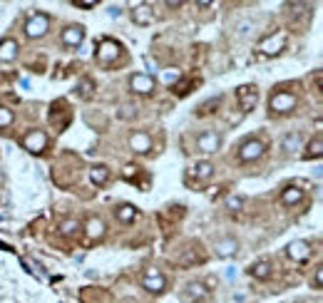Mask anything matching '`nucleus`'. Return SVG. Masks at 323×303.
<instances>
[{
  "mask_svg": "<svg viewBox=\"0 0 323 303\" xmlns=\"http://www.w3.org/2000/svg\"><path fill=\"white\" fill-rule=\"evenodd\" d=\"M25 30H28V35H43L45 30H48V18L45 15H33L30 20H28V25H25Z\"/></svg>",
  "mask_w": 323,
  "mask_h": 303,
  "instance_id": "nucleus-1",
  "label": "nucleus"
},
{
  "mask_svg": "<svg viewBox=\"0 0 323 303\" xmlns=\"http://www.w3.org/2000/svg\"><path fill=\"white\" fill-rule=\"evenodd\" d=\"M271 107H273L276 112H286V109L293 107V97H291V95H276V97L271 100Z\"/></svg>",
  "mask_w": 323,
  "mask_h": 303,
  "instance_id": "nucleus-2",
  "label": "nucleus"
},
{
  "mask_svg": "<svg viewBox=\"0 0 323 303\" xmlns=\"http://www.w3.org/2000/svg\"><path fill=\"white\" fill-rule=\"evenodd\" d=\"M132 87H134L137 92H149V90L154 87V82H152V77H144V75H134V77H132Z\"/></svg>",
  "mask_w": 323,
  "mask_h": 303,
  "instance_id": "nucleus-3",
  "label": "nucleus"
},
{
  "mask_svg": "<svg viewBox=\"0 0 323 303\" xmlns=\"http://www.w3.org/2000/svg\"><path fill=\"white\" fill-rule=\"evenodd\" d=\"M219 147V137L216 134H202L199 137V149L202 152H214Z\"/></svg>",
  "mask_w": 323,
  "mask_h": 303,
  "instance_id": "nucleus-4",
  "label": "nucleus"
},
{
  "mask_svg": "<svg viewBox=\"0 0 323 303\" xmlns=\"http://www.w3.org/2000/svg\"><path fill=\"white\" fill-rule=\"evenodd\" d=\"M144 286H147L149 291H162V288H164V278H162V276H157V273H147V278H144Z\"/></svg>",
  "mask_w": 323,
  "mask_h": 303,
  "instance_id": "nucleus-5",
  "label": "nucleus"
},
{
  "mask_svg": "<svg viewBox=\"0 0 323 303\" xmlns=\"http://www.w3.org/2000/svg\"><path fill=\"white\" fill-rule=\"evenodd\" d=\"M261 152H264V147H261L259 142H249V144L244 147V152H241V157H244V159H251V157H259Z\"/></svg>",
  "mask_w": 323,
  "mask_h": 303,
  "instance_id": "nucleus-6",
  "label": "nucleus"
},
{
  "mask_svg": "<svg viewBox=\"0 0 323 303\" xmlns=\"http://www.w3.org/2000/svg\"><path fill=\"white\" fill-rule=\"evenodd\" d=\"M80 40H82V30L80 28H70L65 33V43L67 45H80Z\"/></svg>",
  "mask_w": 323,
  "mask_h": 303,
  "instance_id": "nucleus-7",
  "label": "nucleus"
},
{
  "mask_svg": "<svg viewBox=\"0 0 323 303\" xmlns=\"http://www.w3.org/2000/svg\"><path fill=\"white\" fill-rule=\"evenodd\" d=\"M10 57H15V43H3L0 45V60H10Z\"/></svg>",
  "mask_w": 323,
  "mask_h": 303,
  "instance_id": "nucleus-8",
  "label": "nucleus"
},
{
  "mask_svg": "<svg viewBox=\"0 0 323 303\" xmlns=\"http://www.w3.org/2000/svg\"><path fill=\"white\" fill-rule=\"evenodd\" d=\"M288 253H293V258H303L308 251H306V244H303V241H298V244H293V246L288 249Z\"/></svg>",
  "mask_w": 323,
  "mask_h": 303,
  "instance_id": "nucleus-9",
  "label": "nucleus"
},
{
  "mask_svg": "<svg viewBox=\"0 0 323 303\" xmlns=\"http://www.w3.org/2000/svg\"><path fill=\"white\" fill-rule=\"evenodd\" d=\"M234 249H236V244H234V241H224V244H219V253H221V256L234 253Z\"/></svg>",
  "mask_w": 323,
  "mask_h": 303,
  "instance_id": "nucleus-10",
  "label": "nucleus"
},
{
  "mask_svg": "<svg viewBox=\"0 0 323 303\" xmlns=\"http://www.w3.org/2000/svg\"><path fill=\"white\" fill-rule=\"evenodd\" d=\"M132 142H134V147H137V152H147V147H149V142H147V137H134Z\"/></svg>",
  "mask_w": 323,
  "mask_h": 303,
  "instance_id": "nucleus-11",
  "label": "nucleus"
},
{
  "mask_svg": "<svg viewBox=\"0 0 323 303\" xmlns=\"http://www.w3.org/2000/svg\"><path fill=\"white\" fill-rule=\"evenodd\" d=\"M102 234V224L100 221H90V236H100Z\"/></svg>",
  "mask_w": 323,
  "mask_h": 303,
  "instance_id": "nucleus-12",
  "label": "nucleus"
},
{
  "mask_svg": "<svg viewBox=\"0 0 323 303\" xmlns=\"http://www.w3.org/2000/svg\"><path fill=\"white\" fill-rule=\"evenodd\" d=\"M43 142H45V139H43V134H35V137H28V147H33V144H35V147H43Z\"/></svg>",
  "mask_w": 323,
  "mask_h": 303,
  "instance_id": "nucleus-13",
  "label": "nucleus"
},
{
  "mask_svg": "<svg viewBox=\"0 0 323 303\" xmlns=\"http://www.w3.org/2000/svg\"><path fill=\"white\" fill-rule=\"evenodd\" d=\"M105 177H107V174H105V167H97V172H95V179H97V182H102Z\"/></svg>",
  "mask_w": 323,
  "mask_h": 303,
  "instance_id": "nucleus-14",
  "label": "nucleus"
},
{
  "mask_svg": "<svg viewBox=\"0 0 323 303\" xmlns=\"http://www.w3.org/2000/svg\"><path fill=\"white\" fill-rule=\"evenodd\" d=\"M266 268H269V266H266V263H259V266H256V271H254V273H256V276H266Z\"/></svg>",
  "mask_w": 323,
  "mask_h": 303,
  "instance_id": "nucleus-15",
  "label": "nucleus"
},
{
  "mask_svg": "<svg viewBox=\"0 0 323 303\" xmlns=\"http://www.w3.org/2000/svg\"><path fill=\"white\" fill-rule=\"evenodd\" d=\"M209 169H212L209 164H202V167H199V177H207V174H209Z\"/></svg>",
  "mask_w": 323,
  "mask_h": 303,
  "instance_id": "nucleus-16",
  "label": "nucleus"
},
{
  "mask_svg": "<svg viewBox=\"0 0 323 303\" xmlns=\"http://www.w3.org/2000/svg\"><path fill=\"white\" fill-rule=\"evenodd\" d=\"M119 216H122V219H129V216H132V211H129V206H124V211H119Z\"/></svg>",
  "mask_w": 323,
  "mask_h": 303,
  "instance_id": "nucleus-17",
  "label": "nucleus"
},
{
  "mask_svg": "<svg viewBox=\"0 0 323 303\" xmlns=\"http://www.w3.org/2000/svg\"><path fill=\"white\" fill-rule=\"evenodd\" d=\"M283 199H286V202H291V199H298V192H293V194H291V192H288V194H286V197H283Z\"/></svg>",
  "mask_w": 323,
  "mask_h": 303,
  "instance_id": "nucleus-18",
  "label": "nucleus"
},
{
  "mask_svg": "<svg viewBox=\"0 0 323 303\" xmlns=\"http://www.w3.org/2000/svg\"><path fill=\"white\" fill-rule=\"evenodd\" d=\"M0 122H8V112H0Z\"/></svg>",
  "mask_w": 323,
  "mask_h": 303,
  "instance_id": "nucleus-19",
  "label": "nucleus"
}]
</instances>
